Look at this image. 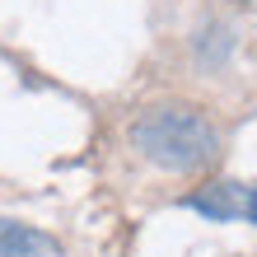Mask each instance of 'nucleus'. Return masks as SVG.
Wrapping results in <instances>:
<instances>
[{"label": "nucleus", "instance_id": "f257e3e1", "mask_svg": "<svg viewBox=\"0 0 257 257\" xmlns=\"http://www.w3.org/2000/svg\"><path fill=\"white\" fill-rule=\"evenodd\" d=\"M131 145L169 173H196L220 155V131L206 112L187 108V103H164V108L136 117Z\"/></svg>", "mask_w": 257, "mask_h": 257}, {"label": "nucleus", "instance_id": "f03ea898", "mask_svg": "<svg viewBox=\"0 0 257 257\" xmlns=\"http://www.w3.org/2000/svg\"><path fill=\"white\" fill-rule=\"evenodd\" d=\"M0 257H66L52 234L33 229V224L0 220Z\"/></svg>", "mask_w": 257, "mask_h": 257}, {"label": "nucleus", "instance_id": "7ed1b4c3", "mask_svg": "<svg viewBox=\"0 0 257 257\" xmlns=\"http://www.w3.org/2000/svg\"><path fill=\"white\" fill-rule=\"evenodd\" d=\"M187 206L210 215V220H234V215H243V192H238L234 183H215V187L187 196Z\"/></svg>", "mask_w": 257, "mask_h": 257}, {"label": "nucleus", "instance_id": "20e7f679", "mask_svg": "<svg viewBox=\"0 0 257 257\" xmlns=\"http://www.w3.org/2000/svg\"><path fill=\"white\" fill-rule=\"evenodd\" d=\"M243 215L257 224V187H252V192H243Z\"/></svg>", "mask_w": 257, "mask_h": 257}]
</instances>
